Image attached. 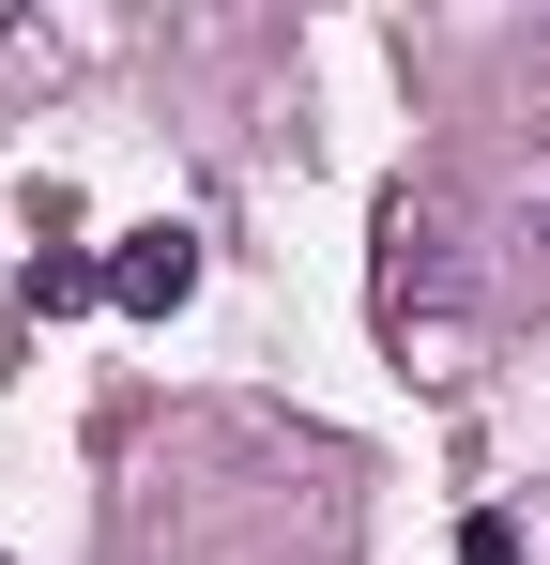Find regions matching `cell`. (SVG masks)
<instances>
[{"label":"cell","instance_id":"obj_2","mask_svg":"<svg viewBox=\"0 0 550 565\" xmlns=\"http://www.w3.org/2000/svg\"><path fill=\"white\" fill-rule=\"evenodd\" d=\"M429 290H444V199L398 184V199H382V321H413Z\"/></svg>","mask_w":550,"mask_h":565},{"label":"cell","instance_id":"obj_3","mask_svg":"<svg viewBox=\"0 0 550 565\" xmlns=\"http://www.w3.org/2000/svg\"><path fill=\"white\" fill-rule=\"evenodd\" d=\"M15 306H31V321H77V306H107V260H77V245H46V260L15 276Z\"/></svg>","mask_w":550,"mask_h":565},{"label":"cell","instance_id":"obj_1","mask_svg":"<svg viewBox=\"0 0 550 565\" xmlns=\"http://www.w3.org/2000/svg\"><path fill=\"white\" fill-rule=\"evenodd\" d=\"M183 290H199V230H183V214H154V230H123V245H107V306L169 321Z\"/></svg>","mask_w":550,"mask_h":565},{"label":"cell","instance_id":"obj_5","mask_svg":"<svg viewBox=\"0 0 550 565\" xmlns=\"http://www.w3.org/2000/svg\"><path fill=\"white\" fill-rule=\"evenodd\" d=\"M536 245H550V214H536Z\"/></svg>","mask_w":550,"mask_h":565},{"label":"cell","instance_id":"obj_4","mask_svg":"<svg viewBox=\"0 0 550 565\" xmlns=\"http://www.w3.org/2000/svg\"><path fill=\"white\" fill-rule=\"evenodd\" d=\"M458 565H520V520H505V504H474V520H458Z\"/></svg>","mask_w":550,"mask_h":565}]
</instances>
